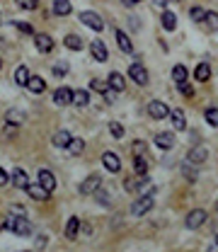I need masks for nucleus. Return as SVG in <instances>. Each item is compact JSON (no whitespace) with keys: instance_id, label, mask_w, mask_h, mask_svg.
Returning <instances> with one entry per match:
<instances>
[{"instance_id":"obj_21","label":"nucleus","mask_w":218,"mask_h":252,"mask_svg":"<svg viewBox=\"0 0 218 252\" xmlns=\"http://www.w3.org/2000/svg\"><path fill=\"white\" fill-rule=\"evenodd\" d=\"M117 44H119V49H121L124 54H131V51H134V44H131L129 34L121 32V29H117Z\"/></svg>"},{"instance_id":"obj_56","label":"nucleus","mask_w":218,"mask_h":252,"mask_svg":"<svg viewBox=\"0 0 218 252\" xmlns=\"http://www.w3.org/2000/svg\"><path fill=\"white\" fill-rule=\"evenodd\" d=\"M216 245H218V235H216Z\"/></svg>"},{"instance_id":"obj_33","label":"nucleus","mask_w":218,"mask_h":252,"mask_svg":"<svg viewBox=\"0 0 218 252\" xmlns=\"http://www.w3.org/2000/svg\"><path fill=\"white\" fill-rule=\"evenodd\" d=\"M206 32H218V12H206Z\"/></svg>"},{"instance_id":"obj_52","label":"nucleus","mask_w":218,"mask_h":252,"mask_svg":"<svg viewBox=\"0 0 218 252\" xmlns=\"http://www.w3.org/2000/svg\"><path fill=\"white\" fill-rule=\"evenodd\" d=\"M136 2H141V0H124V5H129V7H131V5H136Z\"/></svg>"},{"instance_id":"obj_37","label":"nucleus","mask_w":218,"mask_h":252,"mask_svg":"<svg viewBox=\"0 0 218 252\" xmlns=\"http://www.w3.org/2000/svg\"><path fill=\"white\" fill-rule=\"evenodd\" d=\"M204 117H206V122L211 126H218V109L216 107H209V109L204 112Z\"/></svg>"},{"instance_id":"obj_4","label":"nucleus","mask_w":218,"mask_h":252,"mask_svg":"<svg viewBox=\"0 0 218 252\" xmlns=\"http://www.w3.org/2000/svg\"><path fill=\"white\" fill-rule=\"evenodd\" d=\"M153 204H155L153 196H150V194H143V196H139V199L131 204V213H134V216H145V213L153 209Z\"/></svg>"},{"instance_id":"obj_16","label":"nucleus","mask_w":218,"mask_h":252,"mask_svg":"<svg viewBox=\"0 0 218 252\" xmlns=\"http://www.w3.org/2000/svg\"><path fill=\"white\" fill-rule=\"evenodd\" d=\"M170 122L175 126V131H184L187 128V117H184V112L182 109H170Z\"/></svg>"},{"instance_id":"obj_53","label":"nucleus","mask_w":218,"mask_h":252,"mask_svg":"<svg viewBox=\"0 0 218 252\" xmlns=\"http://www.w3.org/2000/svg\"><path fill=\"white\" fill-rule=\"evenodd\" d=\"M170 2H179V0H170Z\"/></svg>"},{"instance_id":"obj_22","label":"nucleus","mask_w":218,"mask_h":252,"mask_svg":"<svg viewBox=\"0 0 218 252\" xmlns=\"http://www.w3.org/2000/svg\"><path fill=\"white\" fill-rule=\"evenodd\" d=\"M27 90H29V92H34V95H41V92L46 90V83H44V78H39V75H32V78H29V83H27Z\"/></svg>"},{"instance_id":"obj_29","label":"nucleus","mask_w":218,"mask_h":252,"mask_svg":"<svg viewBox=\"0 0 218 252\" xmlns=\"http://www.w3.org/2000/svg\"><path fill=\"white\" fill-rule=\"evenodd\" d=\"M63 44H66V49H71V51H80V49H82V39H80L78 34H68V37L63 39Z\"/></svg>"},{"instance_id":"obj_55","label":"nucleus","mask_w":218,"mask_h":252,"mask_svg":"<svg viewBox=\"0 0 218 252\" xmlns=\"http://www.w3.org/2000/svg\"><path fill=\"white\" fill-rule=\"evenodd\" d=\"M0 68H2V59H0Z\"/></svg>"},{"instance_id":"obj_11","label":"nucleus","mask_w":218,"mask_h":252,"mask_svg":"<svg viewBox=\"0 0 218 252\" xmlns=\"http://www.w3.org/2000/svg\"><path fill=\"white\" fill-rule=\"evenodd\" d=\"M71 102H73L71 87H59V90L54 92V105H56V107H68Z\"/></svg>"},{"instance_id":"obj_35","label":"nucleus","mask_w":218,"mask_h":252,"mask_svg":"<svg viewBox=\"0 0 218 252\" xmlns=\"http://www.w3.org/2000/svg\"><path fill=\"white\" fill-rule=\"evenodd\" d=\"M189 17H192L194 22H204V20H206V10L199 7V5H194V7L189 10Z\"/></svg>"},{"instance_id":"obj_24","label":"nucleus","mask_w":218,"mask_h":252,"mask_svg":"<svg viewBox=\"0 0 218 252\" xmlns=\"http://www.w3.org/2000/svg\"><path fill=\"white\" fill-rule=\"evenodd\" d=\"M73 105L75 107H87L90 105V92L87 90H73Z\"/></svg>"},{"instance_id":"obj_46","label":"nucleus","mask_w":218,"mask_h":252,"mask_svg":"<svg viewBox=\"0 0 218 252\" xmlns=\"http://www.w3.org/2000/svg\"><path fill=\"white\" fill-rule=\"evenodd\" d=\"M124 189L126 191H136L139 189V180H124Z\"/></svg>"},{"instance_id":"obj_28","label":"nucleus","mask_w":218,"mask_h":252,"mask_svg":"<svg viewBox=\"0 0 218 252\" xmlns=\"http://www.w3.org/2000/svg\"><path fill=\"white\" fill-rule=\"evenodd\" d=\"M71 131H59V133H54V146L56 148H68V143H71Z\"/></svg>"},{"instance_id":"obj_13","label":"nucleus","mask_w":218,"mask_h":252,"mask_svg":"<svg viewBox=\"0 0 218 252\" xmlns=\"http://www.w3.org/2000/svg\"><path fill=\"white\" fill-rule=\"evenodd\" d=\"M175 133H167V131H162V133H158L155 136V146L160 148V150H172L175 148Z\"/></svg>"},{"instance_id":"obj_48","label":"nucleus","mask_w":218,"mask_h":252,"mask_svg":"<svg viewBox=\"0 0 218 252\" xmlns=\"http://www.w3.org/2000/svg\"><path fill=\"white\" fill-rule=\"evenodd\" d=\"M46 248V235H39L37 238V250H44Z\"/></svg>"},{"instance_id":"obj_50","label":"nucleus","mask_w":218,"mask_h":252,"mask_svg":"<svg viewBox=\"0 0 218 252\" xmlns=\"http://www.w3.org/2000/svg\"><path fill=\"white\" fill-rule=\"evenodd\" d=\"M15 133H17V128H15V126H12V124H5V136H15Z\"/></svg>"},{"instance_id":"obj_20","label":"nucleus","mask_w":218,"mask_h":252,"mask_svg":"<svg viewBox=\"0 0 218 252\" xmlns=\"http://www.w3.org/2000/svg\"><path fill=\"white\" fill-rule=\"evenodd\" d=\"M27 194H29L34 201H46L51 191H46V189L41 187V185H29V187H27Z\"/></svg>"},{"instance_id":"obj_31","label":"nucleus","mask_w":218,"mask_h":252,"mask_svg":"<svg viewBox=\"0 0 218 252\" xmlns=\"http://www.w3.org/2000/svg\"><path fill=\"white\" fill-rule=\"evenodd\" d=\"M85 150V141L82 138H71V143H68V153L71 155H80Z\"/></svg>"},{"instance_id":"obj_57","label":"nucleus","mask_w":218,"mask_h":252,"mask_svg":"<svg viewBox=\"0 0 218 252\" xmlns=\"http://www.w3.org/2000/svg\"><path fill=\"white\" fill-rule=\"evenodd\" d=\"M24 252H29V250H24Z\"/></svg>"},{"instance_id":"obj_34","label":"nucleus","mask_w":218,"mask_h":252,"mask_svg":"<svg viewBox=\"0 0 218 252\" xmlns=\"http://www.w3.org/2000/svg\"><path fill=\"white\" fill-rule=\"evenodd\" d=\"M90 87H92L95 92L104 95V92L109 90V83H107V80H99V78H92V80H90Z\"/></svg>"},{"instance_id":"obj_9","label":"nucleus","mask_w":218,"mask_h":252,"mask_svg":"<svg viewBox=\"0 0 218 252\" xmlns=\"http://www.w3.org/2000/svg\"><path fill=\"white\" fill-rule=\"evenodd\" d=\"M206 158H209L206 146H194V148L187 153V160H189L192 165H201V163H206Z\"/></svg>"},{"instance_id":"obj_44","label":"nucleus","mask_w":218,"mask_h":252,"mask_svg":"<svg viewBox=\"0 0 218 252\" xmlns=\"http://www.w3.org/2000/svg\"><path fill=\"white\" fill-rule=\"evenodd\" d=\"M66 73H68V65H66V63H56V65H54V75L63 78Z\"/></svg>"},{"instance_id":"obj_32","label":"nucleus","mask_w":218,"mask_h":252,"mask_svg":"<svg viewBox=\"0 0 218 252\" xmlns=\"http://www.w3.org/2000/svg\"><path fill=\"white\" fill-rule=\"evenodd\" d=\"M134 170H136V175L145 177L148 175V158H134Z\"/></svg>"},{"instance_id":"obj_3","label":"nucleus","mask_w":218,"mask_h":252,"mask_svg":"<svg viewBox=\"0 0 218 252\" xmlns=\"http://www.w3.org/2000/svg\"><path fill=\"white\" fill-rule=\"evenodd\" d=\"M206 211L204 209H194V211H189L187 213V218H184V226L189 228V231H197V228H201L204 223H206Z\"/></svg>"},{"instance_id":"obj_54","label":"nucleus","mask_w":218,"mask_h":252,"mask_svg":"<svg viewBox=\"0 0 218 252\" xmlns=\"http://www.w3.org/2000/svg\"><path fill=\"white\" fill-rule=\"evenodd\" d=\"M0 24H2V15H0Z\"/></svg>"},{"instance_id":"obj_7","label":"nucleus","mask_w":218,"mask_h":252,"mask_svg":"<svg viewBox=\"0 0 218 252\" xmlns=\"http://www.w3.org/2000/svg\"><path fill=\"white\" fill-rule=\"evenodd\" d=\"M102 165H104V170H109L112 175H117V172L121 170V160H119V155L112 153V150L102 153Z\"/></svg>"},{"instance_id":"obj_17","label":"nucleus","mask_w":218,"mask_h":252,"mask_svg":"<svg viewBox=\"0 0 218 252\" xmlns=\"http://www.w3.org/2000/svg\"><path fill=\"white\" fill-rule=\"evenodd\" d=\"M39 185L46 189V191H54L56 189V177L51 170H39Z\"/></svg>"},{"instance_id":"obj_8","label":"nucleus","mask_w":218,"mask_h":252,"mask_svg":"<svg viewBox=\"0 0 218 252\" xmlns=\"http://www.w3.org/2000/svg\"><path fill=\"white\" fill-rule=\"evenodd\" d=\"M99 187H102V177H99L97 172H92V175L85 177V182L80 185V194H95Z\"/></svg>"},{"instance_id":"obj_5","label":"nucleus","mask_w":218,"mask_h":252,"mask_svg":"<svg viewBox=\"0 0 218 252\" xmlns=\"http://www.w3.org/2000/svg\"><path fill=\"white\" fill-rule=\"evenodd\" d=\"M148 114L153 119H165V117H170V107L165 102H160V100H150L148 102Z\"/></svg>"},{"instance_id":"obj_12","label":"nucleus","mask_w":218,"mask_h":252,"mask_svg":"<svg viewBox=\"0 0 218 252\" xmlns=\"http://www.w3.org/2000/svg\"><path fill=\"white\" fill-rule=\"evenodd\" d=\"M10 180H12V185H15L17 189H27L29 187V177H27V172H24L22 168H12Z\"/></svg>"},{"instance_id":"obj_49","label":"nucleus","mask_w":218,"mask_h":252,"mask_svg":"<svg viewBox=\"0 0 218 252\" xmlns=\"http://www.w3.org/2000/svg\"><path fill=\"white\" fill-rule=\"evenodd\" d=\"M7 182H10V175H7V172L0 168V185H7Z\"/></svg>"},{"instance_id":"obj_1","label":"nucleus","mask_w":218,"mask_h":252,"mask_svg":"<svg viewBox=\"0 0 218 252\" xmlns=\"http://www.w3.org/2000/svg\"><path fill=\"white\" fill-rule=\"evenodd\" d=\"M2 228L5 231H10V233H15V235H29L32 233V223L24 218V216H7L5 218V223H2Z\"/></svg>"},{"instance_id":"obj_18","label":"nucleus","mask_w":218,"mask_h":252,"mask_svg":"<svg viewBox=\"0 0 218 252\" xmlns=\"http://www.w3.org/2000/svg\"><path fill=\"white\" fill-rule=\"evenodd\" d=\"M160 22H162V27H165L167 32H175V29H177V17H175V12H172V10H162Z\"/></svg>"},{"instance_id":"obj_10","label":"nucleus","mask_w":218,"mask_h":252,"mask_svg":"<svg viewBox=\"0 0 218 252\" xmlns=\"http://www.w3.org/2000/svg\"><path fill=\"white\" fill-rule=\"evenodd\" d=\"M34 44H37V49H39L41 54H49V51L54 49L51 34H44V32H37V34H34Z\"/></svg>"},{"instance_id":"obj_6","label":"nucleus","mask_w":218,"mask_h":252,"mask_svg":"<svg viewBox=\"0 0 218 252\" xmlns=\"http://www.w3.org/2000/svg\"><path fill=\"white\" fill-rule=\"evenodd\" d=\"M129 78L136 85H148V68H143L141 63H131L129 65Z\"/></svg>"},{"instance_id":"obj_45","label":"nucleus","mask_w":218,"mask_h":252,"mask_svg":"<svg viewBox=\"0 0 218 252\" xmlns=\"http://www.w3.org/2000/svg\"><path fill=\"white\" fill-rule=\"evenodd\" d=\"M177 87H179V92H182V95H187V97H192V95H194V87H192L189 83H179Z\"/></svg>"},{"instance_id":"obj_14","label":"nucleus","mask_w":218,"mask_h":252,"mask_svg":"<svg viewBox=\"0 0 218 252\" xmlns=\"http://www.w3.org/2000/svg\"><path fill=\"white\" fill-rule=\"evenodd\" d=\"M90 54L95 56V61H99V63H104L109 59V51H107V46H104L99 39H95V42L90 44Z\"/></svg>"},{"instance_id":"obj_40","label":"nucleus","mask_w":218,"mask_h":252,"mask_svg":"<svg viewBox=\"0 0 218 252\" xmlns=\"http://www.w3.org/2000/svg\"><path fill=\"white\" fill-rule=\"evenodd\" d=\"M12 27H15V29H20L22 34H34V27H32V24H27V22H17V20H15V22H12Z\"/></svg>"},{"instance_id":"obj_23","label":"nucleus","mask_w":218,"mask_h":252,"mask_svg":"<svg viewBox=\"0 0 218 252\" xmlns=\"http://www.w3.org/2000/svg\"><path fill=\"white\" fill-rule=\"evenodd\" d=\"M29 78H32V73H29V68H27V65H20V68L15 70V83H17L20 87H27Z\"/></svg>"},{"instance_id":"obj_27","label":"nucleus","mask_w":218,"mask_h":252,"mask_svg":"<svg viewBox=\"0 0 218 252\" xmlns=\"http://www.w3.org/2000/svg\"><path fill=\"white\" fill-rule=\"evenodd\" d=\"M194 78H197L199 83H206V80L211 78V65H209V63H199L197 70H194Z\"/></svg>"},{"instance_id":"obj_2","label":"nucleus","mask_w":218,"mask_h":252,"mask_svg":"<svg viewBox=\"0 0 218 252\" xmlns=\"http://www.w3.org/2000/svg\"><path fill=\"white\" fill-rule=\"evenodd\" d=\"M80 22H82L85 27H90L92 32H102V29H104V22H102V17H99L97 12H92V10H85V12H80Z\"/></svg>"},{"instance_id":"obj_38","label":"nucleus","mask_w":218,"mask_h":252,"mask_svg":"<svg viewBox=\"0 0 218 252\" xmlns=\"http://www.w3.org/2000/svg\"><path fill=\"white\" fill-rule=\"evenodd\" d=\"M194 168H197V165H192V163L182 168V175H184L189 182H197V170H194Z\"/></svg>"},{"instance_id":"obj_41","label":"nucleus","mask_w":218,"mask_h":252,"mask_svg":"<svg viewBox=\"0 0 218 252\" xmlns=\"http://www.w3.org/2000/svg\"><path fill=\"white\" fill-rule=\"evenodd\" d=\"M15 2H17V5L22 7V10H27V12H29V10H37V7H39V0H15Z\"/></svg>"},{"instance_id":"obj_15","label":"nucleus","mask_w":218,"mask_h":252,"mask_svg":"<svg viewBox=\"0 0 218 252\" xmlns=\"http://www.w3.org/2000/svg\"><path fill=\"white\" fill-rule=\"evenodd\" d=\"M78 233H80V218H78V216H71V218L66 221L63 235H66V240H75V238H78Z\"/></svg>"},{"instance_id":"obj_36","label":"nucleus","mask_w":218,"mask_h":252,"mask_svg":"<svg viewBox=\"0 0 218 252\" xmlns=\"http://www.w3.org/2000/svg\"><path fill=\"white\" fill-rule=\"evenodd\" d=\"M148 143L145 141H134V158H145Z\"/></svg>"},{"instance_id":"obj_30","label":"nucleus","mask_w":218,"mask_h":252,"mask_svg":"<svg viewBox=\"0 0 218 252\" xmlns=\"http://www.w3.org/2000/svg\"><path fill=\"white\" fill-rule=\"evenodd\" d=\"M172 78H175V83H177V85H179V83H187V65L177 63V65L172 68Z\"/></svg>"},{"instance_id":"obj_19","label":"nucleus","mask_w":218,"mask_h":252,"mask_svg":"<svg viewBox=\"0 0 218 252\" xmlns=\"http://www.w3.org/2000/svg\"><path fill=\"white\" fill-rule=\"evenodd\" d=\"M109 87L114 90V92H124L126 90V80H124V75L121 73H109Z\"/></svg>"},{"instance_id":"obj_39","label":"nucleus","mask_w":218,"mask_h":252,"mask_svg":"<svg viewBox=\"0 0 218 252\" xmlns=\"http://www.w3.org/2000/svg\"><path fill=\"white\" fill-rule=\"evenodd\" d=\"M136 191H139L141 196H143V194H150V191H153V185H150V180H148V177L139 180V189H136Z\"/></svg>"},{"instance_id":"obj_26","label":"nucleus","mask_w":218,"mask_h":252,"mask_svg":"<svg viewBox=\"0 0 218 252\" xmlns=\"http://www.w3.org/2000/svg\"><path fill=\"white\" fill-rule=\"evenodd\" d=\"M5 122L12 126H22L24 124V112H20V109H10L7 114H5Z\"/></svg>"},{"instance_id":"obj_43","label":"nucleus","mask_w":218,"mask_h":252,"mask_svg":"<svg viewBox=\"0 0 218 252\" xmlns=\"http://www.w3.org/2000/svg\"><path fill=\"white\" fill-rule=\"evenodd\" d=\"M95 196H97V201H99L102 206H107V201H109V194H107V191H104L102 187H99L97 191H95Z\"/></svg>"},{"instance_id":"obj_42","label":"nucleus","mask_w":218,"mask_h":252,"mask_svg":"<svg viewBox=\"0 0 218 252\" xmlns=\"http://www.w3.org/2000/svg\"><path fill=\"white\" fill-rule=\"evenodd\" d=\"M109 131H112L114 138H121V136H124V126L119 124V122H109Z\"/></svg>"},{"instance_id":"obj_51","label":"nucleus","mask_w":218,"mask_h":252,"mask_svg":"<svg viewBox=\"0 0 218 252\" xmlns=\"http://www.w3.org/2000/svg\"><path fill=\"white\" fill-rule=\"evenodd\" d=\"M80 228H82V233H85V235H87V238H90V235H92V226H87V223H85V226H82V223H80Z\"/></svg>"},{"instance_id":"obj_25","label":"nucleus","mask_w":218,"mask_h":252,"mask_svg":"<svg viewBox=\"0 0 218 252\" xmlns=\"http://www.w3.org/2000/svg\"><path fill=\"white\" fill-rule=\"evenodd\" d=\"M71 0H54V15L66 17V15H71Z\"/></svg>"},{"instance_id":"obj_47","label":"nucleus","mask_w":218,"mask_h":252,"mask_svg":"<svg viewBox=\"0 0 218 252\" xmlns=\"http://www.w3.org/2000/svg\"><path fill=\"white\" fill-rule=\"evenodd\" d=\"M102 97H104V102H107V105H112V102H114V100H117V92H114V90H112V87H109V90H107V92H104V95H102Z\"/></svg>"}]
</instances>
